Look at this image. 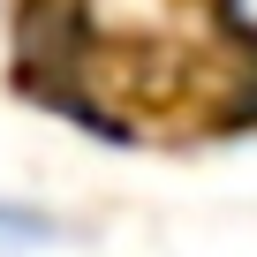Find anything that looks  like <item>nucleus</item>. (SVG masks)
<instances>
[{
	"label": "nucleus",
	"instance_id": "f03ea898",
	"mask_svg": "<svg viewBox=\"0 0 257 257\" xmlns=\"http://www.w3.org/2000/svg\"><path fill=\"white\" fill-rule=\"evenodd\" d=\"M227 16L242 23V38H257V0H227Z\"/></svg>",
	"mask_w": 257,
	"mask_h": 257
},
{
	"label": "nucleus",
	"instance_id": "f257e3e1",
	"mask_svg": "<svg viewBox=\"0 0 257 257\" xmlns=\"http://www.w3.org/2000/svg\"><path fill=\"white\" fill-rule=\"evenodd\" d=\"M68 242H76V227H68L61 212L23 204V197H0V257H53V249H68Z\"/></svg>",
	"mask_w": 257,
	"mask_h": 257
}]
</instances>
